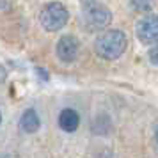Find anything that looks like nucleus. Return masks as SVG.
I'll return each mask as SVG.
<instances>
[{"label": "nucleus", "mask_w": 158, "mask_h": 158, "mask_svg": "<svg viewBox=\"0 0 158 158\" xmlns=\"http://www.w3.org/2000/svg\"><path fill=\"white\" fill-rule=\"evenodd\" d=\"M149 60H151V64L158 66V46H155V48L149 50Z\"/></svg>", "instance_id": "nucleus-9"}, {"label": "nucleus", "mask_w": 158, "mask_h": 158, "mask_svg": "<svg viewBox=\"0 0 158 158\" xmlns=\"http://www.w3.org/2000/svg\"><path fill=\"white\" fill-rule=\"evenodd\" d=\"M0 124H2V114H0Z\"/></svg>", "instance_id": "nucleus-12"}, {"label": "nucleus", "mask_w": 158, "mask_h": 158, "mask_svg": "<svg viewBox=\"0 0 158 158\" xmlns=\"http://www.w3.org/2000/svg\"><path fill=\"white\" fill-rule=\"evenodd\" d=\"M6 80V71H4V68L0 66V82H4Z\"/></svg>", "instance_id": "nucleus-11"}, {"label": "nucleus", "mask_w": 158, "mask_h": 158, "mask_svg": "<svg viewBox=\"0 0 158 158\" xmlns=\"http://www.w3.org/2000/svg\"><path fill=\"white\" fill-rule=\"evenodd\" d=\"M137 37L142 44L158 43V15H146L139 20Z\"/></svg>", "instance_id": "nucleus-4"}, {"label": "nucleus", "mask_w": 158, "mask_h": 158, "mask_svg": "<svg viewBox=\"0 0 158 158\" xmlns=\"http://www.w3.org/2000/svg\"><path fill=\"white\" fill-rule=\"evenodd\" d=\"M78 52H80V43H78L77 37L62 36L57 41L55 53H57V57L60 59L62 62H66V64H69V62H73V60H77Z\"/></svg>", "instance_id": "nucleus-5"}, {"label": "nucleus", "mask_w": 158, "mask_h": 158, "mask_svg": "<svg viewBox=\"0 0 158 158\" xmlns=\"http://www.w3.org/2000/svg\"><path fill=\"white\" fill-rule=\"evenodd\" d=\"M156 140H158V128H156Z\"/></svg>", "instance_id": "nucleus-13"}, {"label": "nucleus", "mask_w": 158, "mask_h": 158, "mask_svg": "<svg viewBox=\"0 0 158 158\" xmlns=\"http://www.w3.org/2000/svg\"><path fill=\"white\" fill-rule=\"evenodd\" d=\"M110 22H112V13L105 6H100V4L89 6L84 11V15H82V25L89 32L105 30L110 25Z\"/></svg>", "instance_id": "nucleus-3"}, {"label": "nucleus", "mask_w": 158, "mask_h": 158, "mask_svg": "<svg viewBox=\"0 0 158 158\" xmlns=\"http://www.w3.org/2000/svg\"><path fill=\"white\" fill-rule=\"evenodd\" d=\"M131 9H135V11H140V13H148L153 9L155 6V0H128Z\"/></svg>", "instance_id": "nucleus-8"}, {"label": "nucleus", "mask_w": 158, "mask_h": 158, "mask_svg": "<svg viewBox=\"0 0 158 158\" xmlns=\"http://www.w3.org/2000/svg\"><path fill=\"white\" fill-rule=\"evenodd\" d=\"M20 128L25 131V133H36L37 130L41 128V119L34 108H27L22 114V119H20Z\"/></svg>", "instance_id": "nucleus-7"}, {"label": "nucleus", "mask_w": 158, "mask_h": 158, "mask_svg": "<svg viewBox=\"0 0 158 158\" xmlns=\"http://www.w3.org/2000/svg\"><path fill=\"white\" fill-rule=\"evenodd\" d=\"M80 124V115L77 110H73V108H64L60 114H59V126L60 130H64L66 133H73V131H77Z\"/></svg>", "instance_id": "nucleus-6"}, {"label": "nucleus", "mask_w": 158, "mask_h": 158, "mask_svg": "<svg viewBox=\"0 0 158 158\" xmlns=\"http://www.w3.org/2000/svg\"><path fill=\"white\" fill-rule=\"evenodd\" d=\"M128 46V37L123 30H105L103 34L98 36L94 41V52L96 55L105 60H115L126 52Z\"/></svg>", "instance_id": "nucleus-1"}, {"label": "nucleus", "mask_w": 158, "mask_h": 158, "mask_svg": "<svg viewBox=\"0 0 158 158\" xmlns=\"http://www.w3.org/2000/svg\"><path fill=\"white\" fill-rule=\"evenodd\" d=\"M36 71L39 73V77L43 80H48V73H46V69H43V68H36Z\"/></svg>", "instance_id": "nucleus-10"}, {"label": "nucleus", "mask_w": 158, "mask_h": 158, "mask_svg": "<svg viewBox=\"0 0 158 158\" xmlns=\"http://www.w3.org/2000/svg\"><path fill=\"white\" fill-rule=\"evenodd\" d=\"M69 20V13L60 2H50L46 4L39 13V23L48 32H57L64 27Z\"/></svg>", "instance_id": "nucleus-2"}]
</instances>
